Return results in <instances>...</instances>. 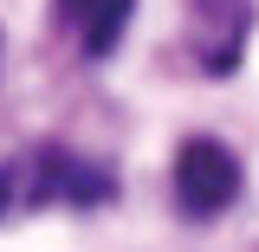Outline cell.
<instances>
[{
  "label": "cell",
  "mask_w": 259,
  "mask_h": 252,
  "mask_svg": "<svg viewBox=\"0 0 259 252\" xmlns=\"http://www.w3.org/2000/svg\"><path fill=\"white\" fill-rule=\"evenodd\" d=\"M52 200H110V175L78 156H46L32 162H0V214L13 207H52Z\"/></svg>",
  "instance_id": "6da1fadb"
},
{
  "label": "cell",
  "mask_w": 259,
  "mask_h": 252,
  "mask_svg": "<svg viewBox=\"0 0 259 252\" xmlns=\"http://www.w3.org/2000/svg\"><path fill=\"white\" fill-rule=\"evenodd\" d=\"M233 200H240V162H233V149L214 142V136H188L175 149V207L188 220H207V214H221Z\"/></svg>",
  "instance_id": "7a4b0ae2"
},
{
  "label": "cell",
  "mask_w": 259,
  "mask_h": 252,
  "mask_svg": "<svg viewBox=\"0 0 259 252\" xmlns=\"http://www.w3.org/2000/svg\"><path fill=\"white\" fill-rule=\"evenodd\" d=\"M253 32V0H188V52L207 78H227Z\"/></svg>",
  "instance_id": "3957f363"
},
{
  "label": "cell",
  "mask_w": 259,
  "mask_h": 252,
  "mask_svg": "<svg viewBox=\"0 0 259 252\" xmlns=\"http://www.w3.org/2000/svg\"><path fill=\"white\" fill-rule=\"evenodd\" d=\"M130 13H136V0H59V20L78 32V45H84L91 59H110V52L123 45Z\"/></svg>",
  "instance_id": "277c9868"
}]
</instances>
